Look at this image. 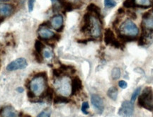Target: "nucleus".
Segmentation results:
<instances>
[{
	"instance_id": "obj_33",
	"label": "nucleus",
	"mask_w": 153,
	"mask_h": 117,
	"mask_svg": "<svg viewBox=\"0 0 153 117\" xmlns=\"http://www.w3.org/2000/svg\"><path fill=\"white\" fill-rule=\"evenodd\" d=\"M56 1H57V3H59V4L61 5L62 6H63L64 5L66 4V2H67L66 0H56Z\"/></svg>"
},
{
	"instance_id": "obj_27",
	"label": "nucleus",
	"mask_w": 153,
	"mask_h": 117,
	"mask_svg": "<svg viewBox=\"0 0 153 117\" xmlns=\"http://www.w3.org/2000/svg\"><path fill=\"white\" fill-rule=\"evenodd\" d=\"M43 56L45 57L46 58H48V59H49V58H51L52 57H53V52L51 51V50L50 49H43Z\"/></svg>"
},
{
	"instance_id": "obj_1",
	"label": "nucleus",
	"mask_w": 153,
	"mask_h": 117,
	"mask_svg": "<svg viewBox=\"0 0 153 117\" xmlns=\"http://www.w3.org/2000/svg\"><path fill=\"white\" fill-rule=\"evenodd\" d=\"M47 74L40 73L35 75L34 78L29 82V89L35 96H41L47 89Z\"/></svg>"
},
{
	"instance_id": "obj_23",
	"label": "nucleus",
	"mask_w": 153,
	"mask_h": 117,
	"mask_svg": "<svg viewBox=\"0 0 153 117\" xmlns=\"http://www.w3.org/2000/svg\"><path fill=\"white\" fill-rule=\"evenodd\" d=\"M35 49H36V52L41 53V52L43 51L44 49V45L41 41H36V43H35Z\"/></svg>"
},
{
	"instance_id": "obj_34",
	"label": "nucleus",
	"mask_w": 153,
	"mask_h": 117,
	"mask_svg": "<svg viewBox=\"0 0 153 117\" xmlns=\"http://www.w3.org/2000/svg\"><path fill=\"white\" fill-rule=\"evenodd\" d=\"M129 16H130V18L132 19H135L137 18V15H136V14L134 13V12H130Z\"/></svg>"
},
{
	"instance_id": "obj_9",
	"label": "nucleus",
	"mask_w": 153,
	"mask_h": 117,
	"mask_svg": "<svg viewBox=\"0 0 153 117\" xmlns=\"http://www.w3.org/2000/svg\"><path fill=\"white\" fill-rule=\"evenodd\" d=\"M38 34L39 37L43 40H50L55 37V34L50 29L48 28L47 26L41 25L38 30Z\"/></svg>"
},
{
	"instance_id": "obj_18",
	"label": "nucleus",
	"mask_w": 153,
	"mask_h": 117,
	"mask_svg": "<svg viewBox=\"0 0 153 117\" xmlns=\"http://www.w3.org/2000/svg\"><path fill=\"white\" fill-rule=\"evenodd\" d=\"M87 11L90 14H93L99 18L101 16V9L94 4H90L89 5L87 6Z\"/></svg>"
},
{
	"instance_id": "obj_25",
	"label": "nucleus",
	"mask_w": 153,
	"mask_h": 117,
	"mask_svg": "<svg viewBox=\"0 0 153 117\" xmlns=\"http://www.w3.org/2000/svg\"><path fill=\"white\" fill-rule=\"evenodd\" d=\"M140 91H141V87H138V88L134 91L133 94H132V96H131L132 102H134V101L136 100L137 97H138L139 96V94H140Z\"/></svg>"
},
{
	"instance_id": "obj_8",
	"label": "nucleus",
	"mask_w": 153,
	"mask_h": 117,
	"mask_svg": "<svg viewBox=\"0 0 153 117\" xmlns=\"http://www.w3.org/2000/svg\"><path fill=\"white\" fill-rule=\"evenodd\" d=\"M91 102L97 112L99 114H102L104 110L103 99L98 94H92L91 96Z\"/></svg>"
},
{
	"instance_id": "obj_4",
	"label": "nucleus",
	"mask_w": 153,
	"mask_h": 117,
	"mask_svg": "<svg viewBox=\"0 0 153 117\" xmlns=\"http://www.w3.org/2000/svg\"><path fill=\"white\" fill-rule=\"evenodd\" d=\"M104 42L108 46H111L116 49H123L125 47L123 43L115 38L114 32L110 29H106L105 33H104Z\"/></svg>"
},
{
	"instance_id": "obj_14",
	"label": "nucleus",
	"mask_w": 153,
	"mask_h": 117,
	"mask_svg": "<svg viewBox=\"0 0 153 117\" xmlns=\"http://www.w3.org/2000/svg\"><path fill=\"white\" fill-rule=\"evenodd\" d=\"M142 29L147 31L151 34L153 33V16H149L148 18L142 19Z\"/></svg>"
},
{
	"instance_id": "obj_2",
	"label": "nucleus",
	"mask_w": 153,
	"mask_h": 117,
	"mask_svg": "<svg viewBox=\"0 0 153 117\" xmlns=\"http://www.w3.org/2000/svg\"><path fill=\"white\" fill-rule=\"evenodd\" d=\"M153 90L150 87H147L142 91L141 95L138 97V104L142 108L153 111Z\"/></svg>"
},
{
	"instance_id": "obj_26",
	"label": "nucleus",
	"mask_w": 153,
	"mask_h": 117,
	"mask_svg": "<svg viewBox=\"0 0 153 117\" xmlns=\"http://www.w3.org/2000/svg\"><path fill=\"white\" fill-rule=\"evenodd\" d=\"M89 108V103L87 101H84V102L82 103V111L83 113H84V114H88Z\"/></svg>"
},
{
	"instance_id": "obj_12",
	"label": "nucleus",
	"mask_w": 153,
	"mask_h": 117,
	"mask_svg": "<svg viewBox=\"0 0 153 117\" xmlns=\"http://www.w3.org/2000/svg\"><path fill=\"white\" fill-rule=\"evenodd\" d=\"M82 89V82L79 77H74L72 81V95H75Z\"/></svg>"
},
{
	"instance_id": "obj_5",
	"label": "nucleus",
	"mask_w": 153,
	"mask_h": 117,
	"mask_svg": "<svg viewBox=\"0 0 153 117\" xmlns=\"http://www.w3.org/2000/svg\"><path fill=\"white\" fill-rule=\"evenodd\" d=\"M102 25L99 17L91 14V24L89 32L92 37L99 38L102 35Z\"/></svg>"
},
{
	"instance_id": "obj_28",
	"label": "nucleus",
	"mask_w": 153,
	"mask_h": 117,
	"mask_svg": "<svg viewBox=\"0 0 153 117\" xmlns=\"http://www.w3.org/2000/svg\"><path fill=\"white\" fill-rule=\"evenodd\" d=\"M63 8H64V9H65V11H71L74 9V5L72 4V3L67 2V1L66 4L63 6Z\"/></svg>"
},
{
	"instance_id": "obj_31",
	"label": "nucleus",
	"mask_w": 153,
	"mask_h": 117,
	"mask_svg": "<svg viewBox=\"0 0 153 117\" xmlns=\"http://www.w3.org/2000/svg\"><path fill=\"white\" fill-rule=\"evenodd\" d=\"M35 57H36V59L38 63H42L43 62V57L41 56V53H37V52H35Z\"/></svg>"
},
{
	"instance_id": "obj_19",
	"label": "nucleus",
	"mask_w": 153,
	"mask_h": 117,
	"mask_svg": "<svg viewBox=\"0 0 153 117\" xmlns=\"http://www.w3.org/2000/svg\"><path fill=\"white\" fill-rule=\"evenodd\" d=\"M107 95L110 99L112 100L116 101L118 98V95H119V91L118 89L116 87H111L109 89L107 92Z\"/></svg>"
},
{
	"instance_id": "obj_13",
	"label": "nucleus",
	"mask_w": 153,
	"mask_h": 117,
	"mask_svg": "<svg viewBox=\"0 0 153 117\" xmlns=\"http://www.w3.org/2000/svg\"><path fill=\"white\" fill-rule=\"evenodd\" d=\"M2 117H18V112L11 106H6L1 110Z\"/></svg>"
},
{
	"instance_id": "obj_22",
	"label": "nucleus",
	"mask_w": 153,
	"mask_h": 117,
	"mask_svg": "<svg viewBox=\"0 0 153 117\" xmlns=\"http://www.w3.org/2000/svg\"><path fill=\"white\" fill-rule=\"evenodd\" d=\"M111 77L114 80H118L121 77V70L119 68H114L111 72Z\"/></svg>"
},
{
	"instance_id": "obj_20",
	"label": "nucleus",
	"mask_w": 153,
	"mask_h": 117,
	"mask_svg": "<svg viewBox=\"0 0 153 117\" xmlns=\"http://www.w3.org/2000/svg\"><path fill=\"white\" fill-rule=\"evenodd\" d=\"M118 36H119V39L121 43H130L137 41V36H129L121 34V33L118 34Z\"/></svg>"
},
{
	"instance_id": "obj_7",
	"label": "nucleus",
	"mask_w": 153,
	"mask_h": 117,
	"mask_svg": "<svg viewBox=\"0 0 153 117\" xmlns=\"http://www.w3.org/2000/svg\"><path fill=\"white\" fill-rule=\"evenodd\" d=\"M27 61L25 58H17L15 61L11 62L6 67V70L9 71H14L17 70H22L27 67Z\"/></svg>"
},
{
	"instance_id": "obj_6",
	"label": "nucleus",
	"mask_w": 153,
	"mask_h": 117,
	"mask_svg": "<svg viewBox=\"0 0 153 117\" xmlns=\"http://www.w3.org/2000/svg\"><path fill=\"white\" fill-rule=\"evenodd\" d=\"M134 112L133 102L131 101H124L119 110V116L122 117H132Z\"/></svg>"
},
{
	"instance_id": "obj_29",
	"label": "nucleus",
	"mask_w": 153,
	"mask_h": 117,
	"mask_svg": "<svg viewBox=\"0 0 153 117\" xmlns=\"http://www.w3.org/2000/svg\"><path fill=\"white\" fill-rule=\"evenodd\" d=\"M51 111L49 109H45L44 111H41L39 114L38 115V117H50Z\"/></svg>"
},
{
	"instance_id": "obj_37",
	"label": "nucleus",
	"mask_w": 153,
	"mask_h": 117,
	"mask_svg": "<svg viewBox=\"0 0 153 117\" xmlns=\"http://www.w3.org/2000/svg\"><path fill=\"white\" fill-rule=\"evenodd\" d=\"M118 12H119V14H123L125 13V9L123 8H120L118 10Z\"/></svg>"
},
{
	"instance_id": "obj_40",
	"label": "nucleus",
	"mask_w": 153,
	"mask_h": 117,
	"mask_svg": "<svg viewBox=\"0 0 153 117\" xmlns=\"http://www.w3.org/2000/svg\"><path fill=\"white\" fill-rule=\"evenodd\" d=\"M9 1V0H0V1Z\"/></svg>"
},
{
	"instance_id": "obj_36",
	"label": "nucleus",
	"mask_w": 153,
	"mask_h": 117,
	"mask_svg": "<svg viewBox=\"0 0 153 117\" xmlns=\"http://www.w3.org/2000/svg\"><path fill=\"white\" fill-rule=\"evenodd\" d=\"M150 16H151V15H150V13H149V12H146V13L144 14L143 15H142V19H145L148 18V17H149Z\"/></svg>"
},
{
	"instance_id": "obj_15",
	"label": "nucleus",
	"mask_w": 153,
	"mask_h": 117,
	"mask_svg": "<svg viewBox=\"0 0 153 117\" xmlns=\"http://www.w3.org/2000/svg\"><path fill=\"white\" fill-rule=\"evenodd\" d=\"M90 24H91V14H85L83 17V23L81 27V31L83 33L89 31Z\"/></svg>"
},
{
	"instance_id": "obj_24",
	"label": "nucleus",
	"mask_w": 153,
	"mask_h": 117,
	"mask_svg": "<svg viewBox=\"0 0 153 117\" xmlns=\"http://www.w3.org/2000/svg\"><path fill=\"white\" fill-rule=\"evenodd\" d=\"M104 6L107 8H113L116 6L115 0H104Z\"/></svg>"
},
{
	"instance_id": "obj_41",
	"label": "nucleus",
	"mask_w": 153,
	"mask_h": 117,
	"mask_svg": "<svg viewBox=\"0 0 153 117\" xmlns=\"http://www.w3.org/2000/svg\"><path fill=\"white\" fill-rule=\"evenodd\" d=\"M26 117H31V116H29V115H26Z\"/></svg>"
},
{
	"instance_id": "obj_21",
	"label": "nucleus",
	"mask_w": 153,
	"mask_h": 117,
	"mask_svg": "<svg viewBox=\"0 0 153 117\" xmlns=\"http://www.w3.org/2000/svg\"><path fill=\"white\" fill-rule=\"evenodd\" d=\"M54 104H67L69 102V99L67 97H63V96H56L53 99Z\"/></svg>"
},
{
	"instance_id": "obj_16",
	"label": "nucleus",
	"mask_w": 153,
	"mask_h": 117,
	"mask_svg": "<svg viewBox=\"0 0 153 117\" xmlns=\"http://www.w3.org/2000/svg\"><path fill=\"white\" fill-rule=\"evenodd\" d=\"M135 7L147 9L152 6V2L151 0H135Z\"/></svg>"
},
{
	"instance_id": "obj_35",
	"label": "nucleus",
	"mask_w": 153,
	"mask_h": 117,
	"mask_svg": "<svg viewBox=\"0 0 153 117\" xmlns=\"http://www.w3.org/2000/svg\"><path fill=\"white\" fill-rule=\"evenodd\" d=\"M119 21H120V19L119 18H116V19L114 20V23H113V26H114V27H116V26H117L118 24H119Z\"/></svg>"
},
{
	"instance_id": "obj_3",
	"label": "nucleus",
	"mask_w": 153,
	"mask_h": 117,
	"mask_svg": "<svg viewBox=\"0 0 153 117\" xmlns=\"http://www.w3.org/2000/svg\"><path fill=\"white\" fill-rule=\"evenodd\" d=\"M120 33L129 36H137L139 34V29L132 20L127 19L121 25Z\"/></svg>"
},
{
	"instance_id": "obj_38",
	"label": "nucleus",
	"mask_w": 153,
	"mask_h": 117,
	"mask_svg": "<svg viewBox=\"0 0 153 117\" xmlns=\"http://www.w3.org/2000/svg\"><path fill=\"white\" fill-rule=\"evenodd\" d=\"M16 90H17V92H18L19 93H22L24 91V89L23 87H18V88L16 89Z\"/></svg>"
},
{
	"instance_id": "obj_11",
	"label": "nucleus",
	"mask_w": 153,
	"mask_h": 117,
	"mask_svg": "<svg viewBox=\"0 0 153 117\" xmlns=\"http://www.w3.org/2000/svg\"><path fill=\"white\" fill-rule=\"evenodd\" d=\"M14 11L13 5L9 4H0V17L4 18L11 14Z\"/></svg>"
},
{
	"instance_id": "obj_17",
	"label": "nucleus",
	"mask_w": 153,
	"mask_h": 117,
	"mask_svg": "<svg viewBox=\"0 0 153 117\" xmlns=\"http://www.w3.org/2000/svg\"><path fill=\"white\" fill-rule=\"evenodd\" d=\"M60 83L59 85V90H60V92H62V94H68L69 92V83L67 80H62L60 81Z\"/></svg>"
},
{
	"instance_id": "obj_30",
	"label": "nucleus",
	"mask_w": 153,
	"mask_h": 117,
	"mask_svg": "<svg viewBox=\"0 0 153 117\" xmlns=\"http://www.w3.org/2000/svg\"><path fill=\"white\" fill-rule=\"evenodd\" d=\"M36 0H29V2H28V8H29V12L33 11L34 8V4L36 2Z\"/></svg>"
},
{
	"instance_id": "obj_10",
	"label": "nucleus",
	"mask_w": 153,
	"mask_h": 117,
	"mask_svg": "<svg viewBox=\"0 0 153 117\" xmlns=\"http://www.w3.org/2000/svg\"><path fill=\"white\" fill-rule=\"evenodd\" d=\"M50 26L57 31H62L64 28L63 26V16L61 14L55 15L50 21Z\"/></svg>"
},
{
	"instance_id": "obj_39",
	"label": "nucleus",
	"mask_w": 153,
	"mask_h": 117,
	"mask_svg": "<svg viewBox=\"0 0 153 117\" xmlns=\"http://www.w3.org/2000/svg\"><path fill=\"white\" fill-rule=\"evenodd\" d=\"M3 21H4V18H1V17H0V24H1Z\"/></svg>"
},
{
	"instance_id": "obj_32",
	"label": "nucleus",
	"mask_w": 153,
	"mask_h": 117,
	"mask_svg": "<svg viewBox=\"0 0 153 117\" xmlns=\"http://www.w3.org/2000/svg\"><path fill=\"white\" fill-rule=\"evenodd\" d=\"M119 86L121 89H126L128 87V83L124 80H121L119 82Z\"/></svg>"
}]
</instances>
